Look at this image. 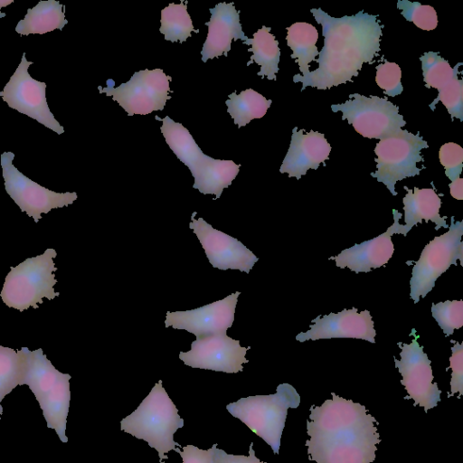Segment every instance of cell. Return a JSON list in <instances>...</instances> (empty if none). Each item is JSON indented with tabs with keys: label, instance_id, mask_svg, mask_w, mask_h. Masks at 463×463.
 Returning a JSON list of instances; mask_svg holds the SVG:
<instances>
[{
	"label": "cell",
	"instance_id": "cell-1",
	"mask_svg": "<svg viewBox=\"0 0 463 463\" xmlns=\"http://www.w3.org/2000/svg\"><path fill=\"white\" fill-rule=\"evenodd\" d=\"M310 12L322 25L324 46L315 60L317 69L293 76L294 82H302L301 90L307 87L326 90L351 81L364 63H373L380 52L383 33L378 15L362 10L335 18L321 8H312Z\"/></svg>",
	"mask_w": 463,
	"mask_h": 463
},
{
	"label": "cell",
	"instance_id": "cell-2",
	"mask_svg": "<svg viewBox=\"0 0 463 463\" xmlns=\"http://www.w3.org/2000/svg\"><path fill=\"white\" fill-rule=\"evenodd\" d=\"M312 405L307 420L308 459L317 463H373L380 435L378 421L364 405L331 392Z\"/></svg>",
	"mask_w": 463,
	"mask_h": 463
},
{
	"label": "cell",
	"instance_id": "cell-3",
	"mask_svg": "<svg viewBox=\"0 0 463 463\" xmlns=\"http://www.w3.org/2000/svg\"><path fill=\"white\" fill-rule=\"evenodd\" d=\"M184 420L159 380L138 407L120 421V430L143 439L158 452L160 463L167 459L170 450L179 452L180 444L174 440Z\"/></svg>",
	"mask_w": 463,
	"mask_h": 463
},
{
	"label": "cell",
	"instance_id": "cell-4",
	"mask_svg": "<svg viewBox=\"0 0 463 463\" xmlns=\"http://www.w3.org/2000/svg\"><path fill=\"white\" fill-rule=\"evenodd\" d=\"M155 118L163 123L160 129L166 144L190 169L194 178L193 188L203 194H214L218 199L223 189L230 186L237 176L240 165L232 160L214 159L203 154L188 129L168 116Z\"/></svg>",
	"mask_w": 463,
	"mask_h": 463
},
{
	"label": "cell",
	"instance_id": "cell-5",
	"mask_svg": "<svg viewBox=\"0 0 463 463\" xmlns=\"http://www.w3.org/2000/svg\"><path fill=\"white\" fill-rule=\"evenodd\" d=\"M300 396L289 383H280L274 394L241 398L226 405L227 411L279 454L289 408H298Z\"/></svg>",
	"mask_w": 463,
	"mask_h": 463
},
{
	"label": "cell",
	"instance_id": "cell-6",
	"mask_svg": "<svg viewBox=\"0 0 463 463\" xmlns=\"http://www.w3.org/2000/svg\"><path fill=\"white\" fill-rule=\"evenodd\" d=\"M56 256V250L49 248L43 254L11 267L0 293L3 302L8 307L24 311L38 308L44 298L52 300L59 297L60 293L53 288L57 283L53 261Z\"/></svg>",
	"mask_w": 463,
	"mask_h": 463
},
{
	"label": "cell",
	"instance_id": "cell-7",
	"mask_svg": "<svg viewBox=\"0 0 463 463\" xmlns=\"http://www.w3.org/2000/svg\"><path fill=\"white\" fill-rule=\"evenodd\" d=\"M462 235L463 222H455L452 216L449 231L425 245L410 280V297L415 304L431 291L439 277L451 265H456L458 260L462 263Z\"/></svg>",
	"mask_w": 463,
	"mask_h": 463
},
{
	"label": "cell",
	"instance_id": "cell-8",
	"mask_svg": "<svg viewBox=\"0 0 463 463\" xmlns=\"http://www.w3.org/2000/svg\"><path fill=\"white\" fill-rule=\"evenodd\" d=\"M428 147L420 133L412 134L403 129L380 139L374 148L377 169L371 175L386 185L395 196L396 182L420 175L421 169L417 167V163L423 161L420 151Z\"/></svg>",
	"mask_w": 463,
	"mask_h": 463
},
{
	"label": "cell",
	"instance_id": "cell-9",
	"mask_svg": "<svg viewBox=\"0 0 463 463\" xmlns=\"http://www.w3.org/2000/svg\"><path fill=\"white\" fill-rule=\"evenodd\" d=\"M331 109L341 111L343 120H347L357 133L370 139L388 137L406 125L399 108L387 98L354 93L345 102L331 105Z\"/></svg>",
	"mask_w": 463,
	"mask_h": 463
},
{
	"label": "cell",
	"instance_id": "cell-10",
	"mask_svg": "<svg viewBox=\"0 0 463 463\" xmlns=\"http://www.w3.org/2000/svg\"><path fill=\"white\" fill-rule=\"evenodd\" d=\"M171 80L162 69H146L134 72L128 82L117 88L109 79L107 87L99 86V90L100 93L111 96L128 116L147 115L164 109L166 100L171 99L168 95Z\"/></svg>",
	"mask_w": 463,
	"mask_h": 463
},
{
	"label": "cell",
	"instance_id": "cell-11",
	"mask_svg": "<svg viewBox=\"0 0 463 463\" xmlns=\"http://www.w3.org/2000/svg\"><path fill=\"white\" fill-rule=\"evenodd\" d=\"M14 159V154L9 151L0 156L5 191L20 210L35 222L41 220L42 213L68 206L77 199L75 192H54L31 180L13 165Z\"/></svg>",
	"mask_w": 463,
	"mask_h": 463
},
{
	"label": "cell",
	"instance_id": "cell-12",
	"mask_svg": "<svg viewBox=\"0 0 463 463\" xmlns=\"http://www.w3.org/2000/svg\"><path fill=\"white\" fill-rule=\"evenodd\" d=\"M31 64L33 61H28L24 52L18 67L0 91V97L11 109L61 135L64 133V128L48 106L46 83L31 77L28 71Z\"/></svg>",
	"mask_w": 463,
	"mask_h": 463
},
{
	"label": "cell",
	"instance_id": "cell-13",
	"mask_svg": "<svg viewBox=\"0 0 463 463\" xmlns=\"http://www.w3.org/2000/svg\"><path fill=\"white\" fill-rule=\"evenodd\" d=\"M411 334L414 338L410 344L398 343L401 359L394 358V363L402 377L401 383L408 393L405 399H412L413 406L423 407L427 412L437 406L441 391L433 383L430 360L420 345L415 329H412Z\"/></svg>",
	"mask_w": 463,
	"mask_h": 463
},
{
	"label": "cell",
	"instance_id": "cell-14",
	"mask_svg": "<svg viewBox=\"0 0 463 463\" xmlns=\"http://www.w3.org/2000/svg\"><path fill=\"white\" fill-rule=\"evenodd\" d=\"M250 348L241 347L239 340L220 333L196 338L191 350L180 352L179 358L192 368L236 373L243 371L242 364L249 362L245 354Z\"/></svg>",
	"mask_w": 463,
	"mask_h": 463
},
{
	"label": "cell",
	"instance_id": "cell-15",
	"mask_svg": "<svg viewBox=\"0 0 463 463\" xmlns=\"http://www.w3.org/2000/svg\"><path fill=\"white\" fill-rule=\"evenodd\" d=\"M195 214L194 212L189 227L199 239L212 266L249 273L259 258L237 239L214 229L203 218L196 220Z\"/></svg>",
	"mask_w": 463,
	"mask_h": 463
},
{
	"label": "cell",
	"instance_id": "cell-16",
	"mask_svg": "<svg viewBox=\"0 0 463 463\" xmlns=\"http://www.w3.org/2000/svg\"><path fill=\"white\" fill-rule=\"evenodd\" d=\"M239 291L201 307L176 312H167L165 327L186 330L196 338L226 333L232 326Z\"/></svg>",
	"mask_w": 463,
	"mask_h": 463
},
{
	"label": "cell",
	"instance_id": "cell-17",
	"mask_svg": "<svg viewBox=\"0 0 463 463\" xmlns=\"http://www.w3.org/2000/svg\"><path fill=\"white\" fill-rule=\"evenodd\" d=\"M310 328L296 335V340L354 338L375 343L376 331L368 310L358 313L356 307L343 309L339 313L318 316L312 320Z\"/></svg>",
	"mask_w": 463,
	"mask_h": 463
},
{
	"label": "cell",
	"instance_id": "cell-18",
	"mask_svg": "<svg viewBox=\"0 0 463 463\" xmlns=\"http://www.w3.org/2000/svg\"><path fill=\"white\" fill-rule=\"evenodd\" d=\"M393 223L387 231L377 237L342 250L330 260H335V265L341 269L348 268L355 273L369 272L387 264L394 252L392 236L397 233V227L402 213L392 210Z\"/></svg>",
	"mask_w": 463,
	"mask_h": 463
},
{
	"label": "cell",
	"instance_id": "cell-19",
	"mask_svg": "<svg viewBox=\"0 0 463 463\" xmlns=\"http://www.w3.org/2000/svg\"><path fill=\"white\" fill-rule=\"evenodd\" d=\"M330 151L331 146L323 133L313 130L305 132L295 127L279 172L287 173L288 177L300 179L308 169H317L321 163L327 160Z\"/></svg>",
	"mask_w": 463,
	"mask_h": 463
},
{
	"label": "cell",
	"instance_id": "cell-20",
	"mask_svg": "<svg viewBox=\"0 0 463 463\" xmlns=\"http://www.w3.org/2000/svg\"><path fill=\"white\" fill-rule=\"evenodd\" d=\"M209 11L210 21L204 24L208 26V33L201 51L203 62L222 54L227 56L232 39H241L242 42L248 39L240 23V12L232 2L219 3Z\"/></svg>",
	"mask_w": 463,
	"mask_h": 463
},
{
	"label": "cell",
	"instance_id": "cell-21",
	"mask_svg": "<svg viewBox=\"0 0 463 463\" xmlns=\"http://www.w3.org/2000/svg\"><path fill=\"white\" fill-rule=\"evenodd\" d=\"M407 191L402 199L404 210L405 225L399 223L397 233L406 236L411 229L422 220L426 222L430 221L436 224V231L442 228H449L446 223L447 217L439 215L441 199L432 188L414 187L413 191L404 186Z\"/></svg>",
	"mask_w": 463,
	"mask_h": 463
},
{
	"label": "cell",
	"instance_id": "cell-22",
	"mask_svg": "<svg viewBox=\"0 0 463 463\" xmlns=\"http://www.w3.org/2000/svg\"><path fill=\"white\" fill-rule=\"evenodd\" d=\"M69 373H63L54 387L39 402L47 427L55 430L61 442L67 443V417L70 408L71 391Z\"/></svg>",
	"mask_w": 463,
	"mask_h": 463
},
{
	"label": "cell",
	"instance_id": "cell-23",
	"mask_svg": "<svg viewBox=\"0 0 463 463\" xmlns=\"http://www.w3.org/2000/svg\"><path fill=\"white\" fill-rule=\"evenodd\" d=\"M62 8L63 5L56 0L40 1L33 8L27 9L24 18L18 22L15 32L29 35L62 30L68 24Z\"/></svg>",
	"mask_w": 463,
	"mask_h": 463
},
{
	"label": "cell",
	"instance_id": "cell-24",
	"mask_svg": "<svg viewBox=\"0 0 463 463\" xmlns=\"http://www.w3.org/2000/svg\"><path fill=\"white\" fill-rule=\"evenodd\" d=\"M243 44L251 45L248 50L252 52L248 65L253 61L260 66L259 76L267 77L269 80H276V74L279 71L280 50L279 42L270 33V27L263 25L253 33V38H248L242 42Z\"/></svg>",
	"mask_w": 463,
	"mask_h": 463
},
{
	"label": "cell",
	"instance_id": "cell-25",
	"mask_svg": "<svg viewBox=\"0 0 463 463\" xmlns=\"http://www.w3.org/2000/svg\"><path fill=\"white\" fill-rule=\"evenodd\" d=\"M62 373L58 371L42 348L27 350V369L23 385H28L37 402L56 384Z\"/></svg>",
	"mask_w": 463,
	"mask_h": 463
},
{
	"label": "cell",
	"instance_id": "cell-26",
	"mask_svg": "<svg viewBox=\"0 0 463 463\" xmlns=\"http://www.w3.org/2000/svg\"><path fill=\"white\" fill-rule=\"evenodd\" d=\"M287 44L292 50L291 58L298 64L302 75L309 72V63L319 54L316 46L318 33L316 27L298 22L287 28Z\"/></svg>",
	"mask_w": 463,
	"mask_h": 463
},
{
	"label": "cell",
	"instance_id": "cell-27",
	"mask_svg": "<svg viewBox=\"0 0 463 463\" xmlns=\"http://www.w3.org/2000/svg\"><path fill=\"white\" fill-rule=\"evenodd\" d=\"M271 103V99H267L252 89H247L240 94H236L235 90L229 94V99L225 101L227 112L238 128L246 126L254 118H261Z\"/></svg>",
	"mask_w": 463,
	"mask_h": 463
},
{
	"label": "cell",
	"instance_id": "cell-28",
	"mask_svg": "<svg viewBox=\"0 0 463 463\" xmlns=\"http://www.w3.org/2000/svg\"><path fill=\"white\" fill-rule=\"evenodd\" d=\"M27 347L14 350L0 345V417L1 402L16 386L23 385L27 369Z\"/></svg>",
	"mask_w": 463,
	"mask_h": 463
},
{
	"label": "cell",
	"instance_id": "cell-29",
	"mask_svg": "<svg viewBox=\"0 0 463 463\" xmlns=\"http://www.w3.org/2000/svg\"><path fill=\"white\" fill-rule=\"evenodd\" d=\"M160 22V33L164 34L165 40L172 43L185 42L191 36L192 32L198 33V30L194 29L193 21L187 12L186 2L182 1L178 5L171 3L162 9Z\"/></svg>",
	"mask_w": 463,
	"mask_h": 463
},
{
	"label": "cell",
	"instance_id": "cell-30",
	"mask_svg": "<svg viewBox=\"0 0 463 463\" xmlns=\"http://www.w3.org/2000/svg\"><path fill=\"white\" fill-rule=\"evenodd\" d=\"M420 60L426 87L435 88L438 91L458 77V67L462 65V62H458L452 68L448 61L435 52H425Z\"/></svg>",
	"mask_w": 463,
	"mask_h": 463
},
{
	"label": "cell",
	"instance_id": "cell-31",
	"mask_svg": "<svg viewBox=\"0 0 463 463\" xmlns=\"http://www.w3.org/2000/svg\"><path fill=\"white\" fill-rule=\"evenodd\" d=\"M432 317L446 335L463 326V300H446L431 305Z\"/></svg>",
	"mask_w": 463,
	"mask_h": 463
},
{
	"label": "cell",
	"instance_id": "cell-32",
	"mask_svg": "<svg viewBox=\"0 0 463 463\" xmlns=\"http://www.w3.org/2000/svg\"><path fill=\"white\" fill-rule=\"evenodd\" d=\"M397 8L402 15L409 22H412L417 27L425 31L434 30L438 25V15L435 9L428 5L419 2L400 0Z\"/></svg>",
	"mask_w": 463,
	"mask_h": 463
},
{
	"label": "cell",
	"instance_id": "cell-33",
	"mask_svg": "<svg viewBox=\"0 0 463 463\" xmlns=\"http://www.w3.org/2000/svg\"><path fill=\"white\" fill-rule=\"evenodd\" d=\"M439 101L442 102L452 119L457 118L463 121V80L457 77L439 90L437 98L430 104L431 110Z\"/></svg>",
	"mask_w": 463,
	"mask_h": 463
},
{
	"label": "cell",
	"instance_id": "cell-34",
	"mask_svg": "<svg viewBox=\"0 0 463 463\" xmlns=\"http://www.w3.org/2000/svg\"><path fill=\"white\" fill-rule=\"evenodd\" d=\"M375 69V81L383 90L384 94L394 97L402 92V71L397 63L385 60L383 63L378 64Z\"/></svg>",
	"mask_w": 463,
	"mask_h": 463
},
{
	"label": "cell",
	"instance_id": "cell-35",
	"mask_svg": "<svg viewBox=\"0 0 463 463\" xmlns=\"http://www.w3.org/2000/svg\"><path fill=\"white\" fill-rule=\"evenodd\" d=\"M439 159L445 168V175L452 182L460 177L463 166V148L454 143L442 145L439 151Z\"/></svg>",
	"mask_w": 463,
	"mask_h": 463
},
{
	"label": "cell",
	"instance_id": "cell-36",
	"mask_svg": "<svg viewBox=\"0 0 463 463\" xmlns=\"http://www.w3.org/2000/svg\"><path fill=\"white\" fill-rule=\"evenodd\" d=\"M451 347V356L449 358V368L452 370L450 380V394L449 397L453 396L458 392L460 397L463 394V345L462 343L455 342Z\"/></svg>",
	"mask_w": 463,
	"mask_h": 463
},
{
	"label": "cell",
	"instance_id": "cell-37",
	"mask_svg": "<svg viewBox=\"0 0 463 463\" xmlns=\"http://www.w3.org/2000/svg\"><path fill=\"white\" fill-rule=\"evenodd\" d=\"M216 448L217 444H213L211 449L204 450L194 445H187L178 453L182 457L183 463H214Z\"/></svg>",
	"mask_w": 463,
	"mask_h": 463
},
{
	"label": "cell",
	"instance_id": "cell-38",
	"mask_svg": "<svg viewBox=\"0 0 463 463\" xmlns=\"http://www.w3.org/2000/svg\"><path fill=\"white\" fill-rule=\"evenodd\" d=\"M214 463H267L260 461L255 455L253 443L249 448V456L228 454L223 449H215Z\"/></svg>",
	"mask_w": 463,
	"mask_h": 463
},
{
	"label": "cell",
	"instance_id": "cell-39",
	"mask_svg": "<svg viewBox=\"0 0 463 463\" xmlns=\"http://www.w3.org/2000/svg\"><path fill=\"white\" fill-rule=\"evenodd\" d=\"M450 194L457 200L463 199V179L461 177L452 181L449 184Z\"/></svg>",
	"mask_w": 463,
	"mask_h": 463
},
{
	"label": "cell",
	"instance_id": "cell-40",
	"mask_svg": "<svg viewBox=\"0 0 463 463\" xmlns=\"http://www.w3.org/2000/svg\"><path fill=\"white\" fill-rule=\"evenodd\" d=\"M13 2H14L13 0H0V13H2L1 12L2 7L7 6L8 5L12 4Z\"/></svg>",
	"mask_w": 463,
	"mask_h": 463
},
{
	"label": "cell",
	"instance_id": "cell-41",
	"mask_svg": "<svg viewBox=\"0 0 463 463\" xmlns=\"http://www.w3.org/2000/svg\"><path fill=\"white\" fill-rule=\"evenodd\" d=\"M0 419H1V417H0Z\"/></svg>",
	"mask_w": 463,
	"mask_h": 463
}]
</instances>
